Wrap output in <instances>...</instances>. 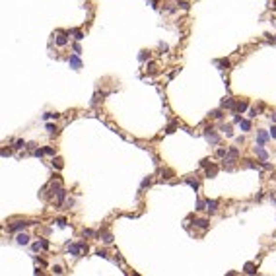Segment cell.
I'll list each match as a JSON object with an SVG mask.
<instances>
[{
    "label": "cell",
    "instance_id": "d6986e66",
    "mask_svg": "<svg viewBox=\"0 0 276 276\" xmlns=\"http://www.w3.org/2000/svg\"><path fill=\"white\" fill-rule=\"evenodd\" d=\"M187 183H189V185L193 187L194 191H196V189H199V183H196V181H193V179H187Z\"/></svg>",
    "mask_w": 276,
    "mask_h": 276
},
{
    "label": "cell",
    "instance_id": "7402d4cb",
    "mask_svg": "<svg viewBox=\"0 0 276 276\" xmlns=\"http://www.w3.org/2000/svg\"><path fill=\"white\" fill-rule=\"evenodd\" d=\"M206 175H208V177H214V175H216V167H212V169H208V171H206Z\"/></svg>",
    "mask_w": 276,
    "mask_h": 276
},
{
    "label": "cell",
    "instance_id": "ffe728a7",
    "mask_svg": "<svg viewBox=\"0 0 276 276\" xmlns=\"http://www.w3.org/2000/svg\"><path fill=\"white\" fill-rule=\"evenodd\" d=\"M226 154H228V152H226L224 148H220L218 152H216V156H218V158H226Z\"/></svg>",
    "mask_w": 276,
    "mask_h": 276
},
{
    "label": "cell",
    "instance_id": "4dcf8cb0",
    "mask_svg": "<svg viewBox=\"0 0 276 276\" xmlns=\"http://www.w3.org/2000/svg\"><path fill=\"white\" fill-rule=\"evenodd\" d=\"M270 136H272V138H276V127H272V129H270Z\"/></svg>",
    "mask_w": 276,
    "mask_h": 276
},
{
    "label": "cell",
    "instance_id": "4316f807",
    "mask_svg": "<svg viewBox=\"0 0 276 276\" xmlns=\"http://www.w3.org/2000/svg\"><path fill=\"white\" fill-rule=\"evenodd\" d=\"M53 270H55L57 274H62V272H64V270H62V266H55V268H53Z\"/></svg>",
    "mask_w": 276,
    "mask_h": 276
},
{
    "label": "cell",
    "instance_id": "2e32d148",
    "mask_svg": "<svg viewBox=\"0 0 276 276\" xmlns=\"http://www.w3.org/2000/svg\"><path fill=\"white\" fill-rule=\"evenodd\" d=\"M239 125H241V129H243V130H249V129H251V122H249V121H243V119H241V122H239Z\"/></svg>",
    "mask_w": 276,
    "mask_h": 276
},
{
    "label": "cell",
    "instance_id": "9a60e30c",
    "mask_svg": "<svg viewBox=\"0 0 276 276\" xmlns=\"http://www.w3.org/2000/svg\"><path fill=\"white\" fill-rule=\"evenodd\" d=\"M101 239L105 241V243H111V241H113V235H111V233H103Z\"/></svg>",
    "mask_w": 276,
    "mask_h": 276
},
{
    "label": "cell",
    "instance_id": "30bf717a",
    "mask_svg": "<svg viewBox=\"0 0 276 276\" xmlns=\"http://www.w3.org/2000/svg\"><path fill=\"white\" fill-rule=\"evenodd\" d=\"M222 107H228V109H231V107H233V99H231V97H226L224 101H222Z\"/></svg>",
    "mask_w": 276,
    "mask_h": 276
},
{
    "label": "cell",
    "instance_id": "7a4b0ae2",
    "mask_svg": "<svg viewBox=\"0 0 276 276\" xmlns=\"http://www.w3.org/2000/svg\"><path fill=\"white\" fill-rule=\"evenodd\" d=\"M86 249V243H78V245H70L68 247V251H70V255H74V257H80V253Z\"/></svg>",
    "mask_w": 276,
    "mask_h": 276
},
{
    "label": "cell",
    "instance_id": "cb8c5ba5",
    "mask_svg": "<svg viewBox=\"0 0 276 276\" xmlns=\"http://www.w3.org/2000/svg\"><path fill=\"white\" fill-rule=\"evenodd\" d=\"M24 146H26V142H24V140H18L14 148H18V150H19V148H24Z\"/></svg>",
    "mask_w": 276,
    "mask_h": 276
},
{
    "label": "cell",
    "instance_id": "d6a6232c",
    "mask_svg": "<svg viewBox=\"0 0 276 276\" xmlns=\"http://www.w3.org/2000/svg\"><path fill=\"white\" fill-rule=\"evenodd\" d=\"M249 117H257V109H251L249 111Z\"/></svg>",
    "mask_w": 276,
    "mask_h": 276
},
{
    "label": "cell",
    "instance_id": "e0dca14e",
    "mask_svg": "<svg viewBox=\"0 0 276 276\" xmlns=\"http://www.w3.org/2000/svg\"><path fill=\"white\" fill-rule=\"evenodd\" d=\"M57 43H58V45H66V35H58Z\"/></svg>",
    "mask_w": 276,
    "mask_h": 276
},
{
    "label": "cell",
    "instance_id": "52a82bcc",
    "mask_svg": "<svg viewBox=\"0 0 276 276\" xmlns=\"http://www.w3.org/2000/svg\"><path fill=\"white\" fill-rule=\"evenodd\" d=\"M47 247H49V241H45V239H43V241H37V243L33 245V249H35V251H39V249H47Z\"/></svg>",
    "mask_w": 276,
    "mask_h": 276
},
{
    "label": "cell",
    "instance_id": "f1b7e54d",
    "mask_svg": "<svg viewBox=\"0 0 276 276\" xmlns=\"http://www.w3.org/2000/svg\"><path fill=\"white\" fill-rule=\"evenodd\" d=\"M47 130H49V132H57V129H55L53 125H47Z\"/></svg>",
    "mask_w": 276,
    "mask_h": 276
},
{
    "label": "cell",
    "instance_id": "277c9868",
    "mask_svg": "<svg viewBox=\"0 0 276 276\" xmlns=\"http://www.w3.org/2000/svg\"><path fill=\"white\" fill-rule=\"evenodd\" d=\"M204 134H206V138H208V140H210L212 144H218V142H220L218 134H214V130H212V129H206V132H204Z\"/></svg>",
    "mask_w": 276,
    "mask_h": 276
},
{
    "label": "cell",
    "instance_id": "6da1fadb",
    "mask_svg": "<svg viewBox=\"0 0 276 276\" xmlns=\"http://www.w3.org/2000/svg\"><path fill=\"white\" fill-rule=\"evenodd\" d=\"M237 156H239V152H237V148H231L230 152L226 154V161H228V169H231V165L237 161Z\"/></svg>",
    "mask_w": 276,
    "mask_h": 276
},
{
    "label": "cell",
    "instance_id": "3957f363",
    "mask_svg": "<svg viewBox=\"0 0 276 276\" xmlns=\"http://www.w3.org/2000/svg\"><path fill=\"white\" fill-rule=\"evenodd\" d=\"M247 107H249V103H247V101H237V103H233V107H231V109H233V113H243Z\"/></svg>",
    "mask_w": 276,
    "mask_h": 276
},
{
    "label": "cell",
    "instance_id": "9c48e42d",
    "mask_svg": "<svg viewBox=\"0 0 276 276\" xmlns=\"http://www.w3.org/2000/svg\"><path fill=\"white\" fill-rule=\"evenodd\" d=\"M245 272H247V274H255V272H257V270H255V264L247 263V264H245Z\"/></svg>",
    "mask_w": 276,
    "mask_h": 276
},
{
    "label": "cell",
    "instance_id": "4fadbf2b",
    "mask_svg": "<svg viewBox=\"0 0 276 276\" xmlns=\"http://www.w3.org/2000/svg\"><path fill=\"white\" fill-rule=\"evenodd\" d=\"M255 152L259 154V158H261V160H266V152H264V150H263L261 146H257V148H255Z\"/></svg>",
    "mask_w": 276,
    "mask_h": 276
},
{
    "label": "cell",
    "instance_id": "f546056e",
    "mask_svg": "<svg viewBox=\"0 0 276 276\" xmlns=\"http://www.w3.org/2000/svg\"><path fill=\"white\" fill-rule=\"evenodd\" d=\"M45 154H49V156H53V154H55V150H53V148H45Z\"/></svg>",
    "mask_w": 276,
    "mask_h": 276
},
{
    "label": "cell",
    "instance_id": "7c38bea8",
    "mask_svg": "<svg viewBox=\"0 0 276 276\" xmlns=\"http://www.w3.org/2000/svg\"><path fill=\"white\" fill-rule=\"evenodd\" d=\"M218 208V200H208V212H214Z\"/></svg>",
    "mask_w": 276,
    "mask_h": 276
},
{
    "label": "cell",
    "instance_id": "ac0fdd59",
    "mask_svg": "<svg viewBox=\"0 0 276 276\" xmlns=\"http://www.w3.org/2000/svg\"><path fill=\"white\" fill-rule=\"evenodd\" d=\"M222 130H224L228 136H231V127H230V125H224V127H222Z\"/></svg>",
    "mask_w": 276,
    "mask_h": 276
},
{
    "label": "cell",
    "instance_id": "ba28073f",
    "mask_svg": "<svg viewBox=\"0 0 276 276\" xmlns=\"http://www.w3.org/2000/svg\"><path fill=\"white\" fill-rule=\"evenodd\" d=\"M266 140H268V134H266V132H259V138H257L259 146H263V144H264Z\"/></svg>",
    "mask_w": 276,
    "mask_h": 276
},
{
    "label": "cell",
    "instance_id": "83f0119b",
    "mask_svg": "<svg viewBox=\"0 0 276 276\" xmlns=\"http://www.w3.org/2000/svg\"><path fill=\"white\" fill-rule=\"evenodd\" d=\"M218 64H220V66H226V68H228V66H230V62H228V60H220Z\"/></svg>",
    "mask_w": 276,
    "mask_h": 276
},
{
    "label": "cell",
    "instance_id": "5bb4252c",
    "mask_svg": "<svg viewBox=\"0 0 276 276\" xmlns=\"http://www.w3.org/2000/svg\"><path fill=\"white\" fill-rule=\"evenodd\" d=\"M194 226H199V228H208V220H194Z\"/></svg>",
    "mask_w": 276,
    "mask_h": 276
},
{
    "label": "cell",
    "instance_id": "8fae6325",
    "mask_svg": "<svg viewBox=\"0 0 276 276\" xmlns=\"http://www.w3.org/2000/svg\"><path fill=\"white\" fill-rule=\"evenodd\" d=\"M27 241H29V237H27L26 233H21V235H18V243H19V245H27Z\"/></svg>",
    "mask_w": 276,
    "mask_h": 276
},
{
    "label": "cell",
    "instance_id": "1f68e13d",
    "mask_svg": "<svg viewBox=\"0 0 276 276\" xmlns=\"http://www.w3.org/2000/svg\"><path fill=\"white\" fill-rule=\"evenodd\" d=\"M57 117H58V115H53V113H47V115H45V119H57Z\"/></svg>",
    "mask_w": 276,
    "mask_h": 276
},
{
    "label": "cell",
    "instance_id": "603a6c76",
    "mask_svg": "<svg viewBox=\"0 0 276 276\" xmlns=\"http://www.w3.org/2000/svg\"><path fill=\"white\" fill-rule=\"evenodd\" d=\"M57 224L60 226V228H64V226H66V220H64V218H58V220H57Z\"/></svg>",
    "mask_w": 276,
    "mask_h": 276
},
{
    "label": "cell",
    "instance_id": "44dd1931",
    "mask_svg": "<svg viewBox=\"0 0 276 276\" xmlns=\"http://www.w3.org/2000/svg\"><path fill=\"white\" fill-rule=\"evenodd\" d=\"M72 33H74V37H76L78 41H80V39L84 37V33H82V31H78V29H74V31H72Z\"/></svg>",
    "mask_w": 276,
    "mask_h": 276
},
{
    "label": "cell",
    "instance_id": "8992f818",
    "mask_svg": "<svg viewBox=\"0 0 276 276\" xmlns=\"http://www.w3.org/2000/svg\"><path fill=\"white\" fill-rule=\"evenodd\" d=\"M27 226V222H16L14 226H10V231H19V230H24Z\"/></svg>",
    "mask_w": 276,
    "mask_h": 276
},
{
    "label": "cell",
    "instance_id": "d4e9b609",
    "mask_svg": "<svg viewBox=\"0 0 276 276\" xmlns=\"http://www.w3.org/2000/svg\"><path fill=\"white\" fill-rule=\"evenodd\" d=\"M93 235V231H90V230H84V237H91Z\"/></svg>",
    "mask_w": 276,
    "mask_h": 276
},
{
    "label": "cell",
    "instance_id": "484cf974",
    "mask_svg": "<svg viewBox=\"0 0 276 276\" xmlns=\"http://www.w3.org/2000/svg\"><path fill=\"white\" fill-rule=\"evenodd\" d=\"M196 210H204V202L199 200V204H196Z\"/></svg>",
    "mask_w": 276,
    "mask_h": 276
},
{
    "label": "cell",
    "instance_id": "5b68a950",
    "mask_svg": "<svg viewBox=\"0 0 276 276\" xmlns=\"http://www.w3.org/2000/svg\"><path fill=\"white\" fill-rule=\"evenodd\" d=\"M68 62H70V66L74 68V70H80V66H82V62H80V58H78V57H70Z\"/></svg>",
    "mask_w": 276,
    "mask_h": 276
}]
</instances>
